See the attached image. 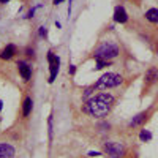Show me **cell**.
I'll use <instances>...</instances> for the list:
<instances>
[{
    "instance_id": "cell-3",
    "label": "cell",
    "mask_w": 158,
    "mask_h": 158,
    "mask_svg": "<svg viewBox=\"0 0 158 158\" xmlns=\"http://www.w3.org/2000/svg\"><path fill=\"white\" fill-rule=\"evenodd\" d=\"M118 54V48L114 43H103L97 51H95V59H101V60H111L114 57H117Z\"/></svg>"
},
{
    "instance_id": "cell-10",
    "label": "cell",
    "mask_w": 158,
    "mask_h": 158,
    "mask_svg": "<svg viewBox=\"0 0 158 158\" xmlns=\"http://www.w3.org/2000/svg\"><path fill=\"white\" fill-rule=\"evenodd\" d=\"M15 54H16V46H15V44H8V46L2 51L0 57H2L3 60H8V59H11Z\"/></svg>"
},
{
    "instance_id": "cell-9",
    "label": "cell",
    "mask_w": 158,
    "mask_h": 158,
    "mask_svg": "<svg viewBox=\"0 0 158 158\" xmlns=\"http://www.w3.org/2000/svg\"><path fill=\"white\" fill-rule=\"evenodd\" d=\"M144 79H146V82H149V84L155 82L156 79H158V70H156L155 67L149 68V70L146 71V74H144Z\"/></svg>"
},
{
    "instance_id": "cell-8",
    "label": "cell",
    "mask_w": 158,
    "mask_h": 158,
    "mask_svg": "<svg viewBox=\"0 0 158 158\" xmlns=\"http://www.w3.org/2000/svg\"><path fill=\"white\" fill-rule=\"evenodd\" d=\"M18 68H19V73H21V76H22L24 81H29L30 76H32V68H30L25 62H19V63H18Z\"/></svg>"
},
{
    "instance_id": "cell-22",
    "label": "cell",
    "mask_w": 158,
    "mask_h": 158,
    "mask_svg": "<svg viewBox=\"0 0 158 158\" xmlns=\"http://www.w3.org/2000/svg\"><path fill=\"white\" fill-rule=\"evenodd\" d=\"M62 2H63V0H54V3H56V5H59V3H62Z\"/></svg>"
},
{
    "instance_id": "cell-21",
    "label": "cell",
    "mask_w": 158,
    "mask_h": 158,
    "mask_svg": "<svg viewBox=\"0 0 158 158\" xmlns=\"http://www.w3.org/2000/svg\"><path fill=\"white\" fill-rule=\"evenodd\" d=\"M33 13H35V10H30V11H29V18H32V16H33Z\"/></svg>"
},
{
    "instance_id": "cell-1",
    "label": "cell",
    "mask_w": 158,
    "mask_h": 158,
    "mask_svg": "<svg viewBox=\"0 0 158 158\" xmlns=\"http://www.w3.org/2000/svg\"><path fill=\"white\" fill-rule=\"evenodd\" d=\"M114 103V97L109 94H100L97 97H94L92 100H89V103L84 106V111L89 112L94 117H104L112 108Z\"/></svg>"
},
{
    "instance_id": "cell-5",
    "label": "cell",
    "mask_w": 158,
    "mask_h": 158,
    "mask_svg": "<svg viewBox=\"0 0 158 158\" xmlns=\"http://www.w3.org/2000/svg\"><path fill=\"white\" fill-rule=\"evenodd\" d=\"M48 60H49V68H51V76H49V82L52 84L56 81V76L59 73V67H60V59L57 56H54V52H48Z\"/></svg>"
},
{
    "instance_id": "cell-15",
    "label": "cell",
    "mask_w": 158,
    "mask_h": 158,
    "mask_svg": "<svg viewBox=\"0 0 158 158\" xmlns=\"http://www.w3.org/2000/svg\"><path fill=\"white\" fill-rule=\"evenodd\" d=\"M109 62L108 60H101V59H97V70H101L104 67H108Z\"/></svg>"
},
{
    "instance_id": "cell-13",
    "label": "cell",
    "mask_w": 158,
    "mask_h": 158,
    "mask_svg": "<svg viewBox=\"0 0 158 158\" xmlns=\"http://www.w3.org/2000/svg\"><path fill=\"white\" fill-rule=\"evenodd\" d=\"M32 104H33V103H32V98L27 97V98L24 100V109H22V115H24V117H27V115L30 114V111H32Z\"/></svg>"
},
{
    "instance_id": "cell-17",
    "label": "cell",
    "mask_w": 158,
    "mask_h": 158,
    "mask_svg": "<svg viewBox=\"0 0 158 158\" xmlns=\"http://www.w3.org/2000/svg\"><path fill=\"white\" fill-rule=\"evenodd\" d=\"M48 125H49V138L52 139V117H49V122H48Z\"/></svg>"
},
{
    "instance_id": "cell-12",
    "label": "cell",
    "mask_w": 158,
    "mask_h": 158,
    "mask_svg": "<svg viewBox=\"0 0 158 158\" xmlns=\"http://www.w3.org/2000/svg\"><path fill=\"white\" fill-rule=\"evenodd\" d=\"M146 19L149 22H158V10L156 8H150L149 11H146Z\"/></svg>"
},
{
    "instance_id": "cell-19",
    "label": "cell",
    "mask_w": 158,
    "mask_h": 158,
    "mask_svg": "<svg viewBox=\"0 0 158 158\" xmlns=\"http://www.w3.org/2000/svg\"><path fill=\"white\" fill-rule=\"evenodd\" d=\"M74 71H76V68L73 67V65H70V74H74Z\"/></svg>"
},
{
    "instance_id": "cell-23",
    "label": "cell",
    "mask_w": 158,
    "mask_h": 158,
    "mask_svg": "<svg viewBox=\"0 0 158 158\" xmlns=\"http://www.w3.org/2000/svg\"><path fill=\"white\" fill-rule=\"evenodd\" d=\"M2 108H3V103H2V100H0V111H2Z\"/></svg>"
},
{
    "instance_id": "cell-11",
    "label": "cell",
    "mask_w": 158,
    "mask_h": 158,
    "mask_svg": "<svg viewBox=\"0 0 158 158\" xmlns=\"http://www.w3.org/2000/svg\"><path fill=\"white\" fill-rule=\"evenodd\" d=\"M146 120H147V112H141V114H138L136 117H133V118H131L130 127H139L141 123H144Z\"/></svg>"
},
{
    "instance_id": "cell-14",
    "label": "cell",
    "mask_w": 158,
    "mask_h": 158,
    "mask_svg": "<svg viewBox=\"0 0 158 158\" xmlns=\"http://www.w3.org/2000/svg\"><path fill=\"white\" fill-rule=\"evenodd\" d=\"M139 138H141V141H150L152 139V133H150V131H147V130H142Z\"/></svg>"
},
{
    "instance_id": "cell-7",
    "label": "cell",
    "mask_w": 158,
    "mask_h": 158,
    "mask_svg": "<svg viewBox=\"0 0 158 158\" xmlns=\"http://www.w3.org/2000/svg\"><path fill=\"white\" fill-rule=\"evenodd\" d=\"M15 147L10 144H0V158H15Z\"/></svg>"
},
{
    "instance_id": "cell-4",
    "label": "cell",
    "mask_w": 158,
    "mask_h": 158,
    "mask_svg": "<svg viewBox=\"0 0 158 158\" xmlns=\"http://www.w3.org/2000/svg\"><path fill=\"white\" fill-rule=\"evenodd\" d=\"M104 152L109 155V158H122L125 155V147L120 142L109 141V142L104 144Z\"/></svg>"
},
{
    "instance_id": "cell-24",
    "label": "cell",
    "mask_w": 158,
    "mask_h": 158,
    "mask_svg": "<svg viewBox=\"0 0 158 158\" xmlns=\"http://www.w3.org/2000/svg\"><path fill=\"white\" fill-rule=\"evenodd\" d=\"M6 2H10V0H0V3H6Z\"/></svg>"
},
{
    "instance_id": "cell-2",
    "label": "cell",
    "mask_w": 158,
    "mask_h": 158,
    "mask_svg": "<svg viewBox=\"0 0 158 158\" xmlns=\"http://www.w3.org/2000/svg\"><path fill=\"white\" fill-rule=\"evenodd\" d=\"M122 81H123V77L120 74H117V73H106V74H103L98 79L94 87L98 89V90H106V89H112V87L120 85Z\"/></svg>"
},
{
    "instance_id": "cell-18",
    "label": "cell",
    "mask_w": 158,
    "mask_h": 158,
    "mask_svg": "<svg viewBox=\"0 0 158 158\" xmlns=\"http://www.w3.org/2000/svg\"><path fill=\"white\" fill-rule=\"evenodd\" d=\"M89 155H90V156H98V155H101V153H100V152H89Z\"/></svg>"
},
{
    "instance_id": "cell-20",
    "label": "cell",
    "mask_w": 158,
    "mask_h": 158,
    "mask_svg": "<svg viewBox=\"0 0 158 158\" xmlns=\"http://www.w3.org/2000/svg\"><path fill=\"white\" fill-rule=\"evenodd\" d=\"M27 56H33V51L32 49H27Z\"/></svg>"
},
{
    "instance_id": "cell-16",
    "label": "cell",
    "mask_w": 158,
    "mask_h": 158,
    "mask_svg": "<svg viewBox=\"0 0 158 158\" xmlns=\"http://www.w3.org/2000/svg\"><path fill=\"white\" fill-rule=\"evenodd\" d=\"M40 36H43V38L48 36V29L46 27H40Z\"/></svg>"
},
{
    "instance_id": "cell-6",
    "label": "cell",
    "mask_w": 158,
    "mask_h": 158,
    "mask_svg": "<svg viewBox=\"0 0 158 158\" xmlns=\"http://www.w3.org/2000/svg\"><path fill=\"white\" fill-rule=\"evenodd\" d=\"M114 21L118 22V24H125L128 21V15H127V11L123 6H117L114 10Z\"/></svg>"
}]
</instances>
